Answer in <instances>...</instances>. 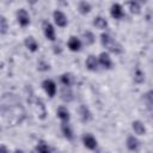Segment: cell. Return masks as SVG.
<instances>
[{
	"label": "cell",
	"mask_w": 153,
	"mask_h": 153,
	"mask_svg": "<svg viewBox=\"0 0 153 153\" xmlns=\"http://www.w3.org/2000/svg\"><path fill=\"white\" fill-rule=\"evenodd\" d=\"M100 43H102V45L108 50V51H110V53H112V54H122L123 53V47H122V44L117 41V39H115L110 33H108V32H103L102 35H100Z\"/></svg>",
	"instance_id": "1"
},
{
	"label": "cell",
	"mask_w": 153,
	"mask_h": 153,
	"mask_svg": "<svg viewBox=\"0 0 153 153\" xmlns=\"http://www.w3.org/2000/svg\"><path fill=\"white\" fill-rule=\"evenodd\" d=\"M42 30H43L44 37L48 41H50V42H55L56 41V31H55L54 25L50 22L43 20V23H42Z\"/></svg>",
	"instance_id": "2"
},
{
	"label": "cell",
	"mask_w": 153,
	"mask_h": 153,
	"mask_svg": "<svg viewBox=\"0 0 153 153\" xmlns=\"http://www.w3.org/2000/svg\"><path fill=\"white\" fill-rule=\"evenodd\" d=\"M41 86H42L43 91L45 92V94L48 97L53 98V97L56 96V93H57V86H56V82L54 80H51V79H44L42 81Z\"/></svg>",
	"instance_id": "3"
},
{
	"label": "cell",
	"mask_w": 153,
	"mask_h": 153,
	"mask_svg": "<svg viewBox=\"0 0 153 153\" xmlns=\"http://www.w3.org/2000/svg\"><path fill=\"white\" fill-rule=\"evenodd\" d=\"M81 141H82V145L90 151H96L98 148V141L91 133H85L81 136Z\"/></svg>",
	"instance_id": "4"
},
{
	"label": "cell",
	"mask_w": 153,
	"mask_h": 153,
	"mask_svg": "<svg viewBox=\"0 0 153 153\" xmlns=\"http://www.w3.org/2000/svg\"><path fill=\"white\" fill-rule=\"evenodd\" d=\"M110 16L116 19V20H122L126 18V12H124V8L121 4L118 2H114L111 6H110Z\"/></svg>",
	"instance_id": "5"
},
{
	"label": "cell",
	"mask_w": 153,
	"mask_h": 153,
	"mask_svg": "<svg viewBox=\"0 0 153 153\" xmlns=\"http://www.w3.org/2000/svg\"><path fill=\"white\" fill-rule=\"evenodd\" d=\"M16 18L22 27H26L30 25V14L25 8H18V11L16 12Z\"/></svg>",
	"instance_id": "6"
},
{
	"label": "cell",
	"mask_w": 153,
	"mask_h": 153,
	"mask_svg": "<svg viewBox=\"0 0 153 153\" xmlns=\"http://www.w3.org/2000/svg\"><path fill=\"white\" fill-rule=\"evenodd\" d=\"M98 62H99V67L104 68V69H111L114 67V62L110 57V54L108 51H102L98 56Z\"/></svg>",
	"instance_id": "7"
},
{
	"label": "cell",
	"mask_w": 153,
	"mask_h": 153,
	"mask_svg": "<svg viewBox=\"0 0 153 153\" xmlns=\"http://www.w3.org/2000/svg\"><path fill=\"white\" fill-rule=\"evenodd\" d=\"M53 19H54L55 25H57L59 27H66L68 25V18H67V16L62 11H60V10H55L53 12Z\"/></svg>",
	"instance_id": "8"
},
{
	"label": "cell",
	"mask_w": 153,
	"mask_h": 153,
	"mask_svg": "<svg viewBox=\"0 0 153 153\" xmlns=\"http://www.w3.org/2000/svg\"><path fill=\"white\" fill-rule=\"evenodd\" d=\"M59 94H60V99L65 103H71L74 100V92H73L72 87L62 86L59 90Z\"/></svg>",
	"instance_id": "9"
},
{
	"label": "cell",
	"mask_w": 153,
	"mask_h": 153,
	"mask_svg": "<svg viewBox=\"0 0 153 153\" xmlns=\"http://www.w3.org/2000/svg\"><path fill=\"white\" fill-rule=\"evenodd\" d=\"M126 146L130 152H137L141 147V142L135 135H128L126 139Z\"/></svg>",
	"instance_id": "10"
},
{
	"label": "cell",
	"mask_w": 153,
	"mask_h": 153,
	"mask_svg": "<svg viewBox=\"0 0 153 153\" xmlns=\"http://www.w3.org/2000/svg\"><path fill=\"white\" fill-rule=\"evenodd\" d=\"M67 47L73 53H76V51H80L81 50V47H82V42L79 37L76 36H71L68 38V42H67Z\"/></svg>",
	"instance_id": "11"
},
{
	"label": "cell",
	"mask_w": 153,
	"mask_h": 153,
	"mask_svg": "<svg viewBox=\"0 0 153 153\" xmlns=\"http://www.w3.org/2000/svg\"><path fill=\"white\" fill-rule=\"evenodd\" d=\"M56 116L61 121V123H69L71 121V112L65 105H61L56 109Z\"/></svg>",
	"instance_id": "12"
},
{
	"label": "cell",
	"mask_w": 153,
	"mask_h": 153,
	"mask_svg": "<svg viewBox=\"0 0 153 153\" xmlns=\"http://www.w3.org/2000/svg\"><path fill=\"white\" fill-rule=\"evenodd\" d=\"M78 114H79L80 120H81L82 122H85V123H86V122H90V121L92 120V112H91V110L88 109V106L85 105V104H81V105L79 106Z\"/></svg>",
	"instance_id": "13"
},
{
	"label": "cell",
	"mask_w": 153,
	"mask_h": 153,
	"mask_svg": "<svg viewBox=\"0 0 153 153\" xmlns=\"http://www.w3.org/2000/svg\"><path fill=\"white\" fill-rule=\"evenodd\" d=\"M60 82L62 86H67V87H72L74 84H75V76L73 73H69V72H66V73H62L60 75Z\"/></svg>",
	"instance_id": "14"
},
{
	"label": "cell",
	"mask_w": 153,
	"mask_h": 153,
	"mask_svg": "<svg viewBox=\"0 0 153 153\" xmlns=\"http://www.w3.org/2000/svg\"><path fill=\"white\" fill-rule=\"evenodd\" d=\"M85 66L88 71L91 72H97L99 68V62H98V57L94 55H88L86 61H85Z\"/></svg>",
	"instance_id": "15"
},
{
	"label": "cell",
	"mask_w": 153,
	"mask_h": 153,
	"mask_svg": "<svg viewBox=\"0 0 153 153\" xmlns=\"http://www.w3.org/2000/svg\"><path fill=\"white\" fill-rule=\"evenodd\" d=\"M24 45H25V48H26L29 51H31V53H36V51L38 50V48H39L38 42H37L36 38L32 37V36L25 37V39H24Z\"/></svg>",
	"instance_id": "16"
},
{
	"label": "cell",
	"mask_w": 153,
	"mask_h": 153,
	"mask_svg": "<svg viewBox=\"0 0 153 153\" xmlns=\"http://www.w3.org/2000/svg\"><path fill=\"white\" fill-rule=\"evenodd\" d=\"M60 129H61V133L63 134L65 139H67L68 141H73L74 133H73V129H72V127H71L69 123H61Z\"/></svg>",
	"instance_id": "17"
},
{
	"label": "cell",
	"mask_w": 153,
	"mask_h": 153,
	"mask_svg": "<svg viewBox=\"0 0 153 153\" xmlns=\"http://www.w3.org/2000/svg\"><path fill=\"white\" fill-rule=\"evenodd\" d=\"M131 129L134 130V133L136 134V135H145L146 134V127H145V124H143V122H141V121H139V120H135V121H133L131 122Z\"/></svg>",
	"instance_id": "18"
},
{
	"label": "cell",
	"mask_w": 153,
	"mask_h": 153,
	"mask_svg": "<svg viewBox=\"0 0 153 153\" xmlns=\"http://www.w3.org/2000/svg\"><path fill=\"white\" fill-rule=\"evenodd\" d=\"M92 24H93V26L97 27L98 30H105V29L108 27V20H106L104 17H102V16H96V17L93 18Z\"/></svg>",
	"instance_id": "19"
},
{
	"label": "cell",
	"mask_w": 153,
	"mask_h": 153,
	"mask_svg": "<svg viewBox=\"0 0 153 153\" xmlns=\"http://www.w3.org/2000/svg\"><path fill=\"white\" fill-rule=\"evenodd\" d=\"M133 81L135 84H137V85L143 84V81H145V73H143V71L140 67H136L134 69V72H133Z\"/></svg>",
	"instance_id": "20"
},
{
	"label": "cell",
	"mask_w": 153,
	"mask_h": 153,
	"mask_svg": "<svg viewBox=\"0 0 153 153\" xmlns=\"http://www.w3.org/2000/svg\"><path fill=\"white\" fill-rule=\"evenodd\" d=\"M35 149L38 152V153H53L51 151V147L44 141V140H38Z\"/></svg>",
	"instance_id": "21"
},
{
	"label": "cell",
	"mask_w": 153,
	"mask_h": 153,
	"mask_svg": "<svg viewBox=\"0 0 153 153\" xmlns=\"http://www.w3.org/2000/svg\"><path fill=\"white\" fill-rule=\"evenodd\" d=\"M91 10H92V6H91V4L88 1H79L78 2V12L80 14L86 16V14H88L91 12Z\"/></svg>",
	"instance_id": "22"
},
{
	"label": "cell",
	"mask_w": 153,
	"mask_h": 153,
	"mask_svg": "<svg viewBox=\"0 0 153 153\" xmlns=\"http://www.w3.org/2000/svg\"><path fill=\"white\" fill-rule=\"evenodd\" d=\"M127 8L133 14H139V13H141V10H142L141 8V4L137 2V1H134V0L127 2Z\"/></svg>",
	"instance_id": "23"
},
{
	"label": "cell",
	"mask_w": 153,
	"mask_h": 153,
	"mask_svg": "<svg viewBox=\"0 0 153 153\" xmlns=\"http://www.w3.org/2000/svg\"><path fill=\"white\" fill-rule=\"evenodd\" d=\"M82 41L86 45H92L94 42H96V36L92 31L90 30H86L82 32Z\"/></svg>",
	"instance_id": "24"
},
{
	"label": "cell",
	"mask_w": 153,
	"mask_h": 153,
	"mask_svg": "<svg viewBox=\"0 0 153 153\" xmlns=\"http://www.w3.org/2000/svg\"><path fill=\"white\" fill-rule=\"evenodd\" d=\"M143 99H145V103H146L147 108L153 110V90H148L143 94Z\"/></svg>",
	"instance_id": "25"
},
{
	"label": "cell",
	"mask_w": 153,
	"mask_h": 153,
	"mask_svg": "<svg viewBox=\"0 0 153 153\" xmlns=\"http://www.w3.org/2000/svg\"><path fill=\"white\" fill-rule=\"evenodd\" d=\"M37 69L41 71V72H47V71L50 69V65H49V62H47L45 60L41 59V60L37 61Z\"/></svg>",
	"instance_id": "26"
},
{
	"label": "cell",
	"mask_w": 153,
	"mask_h": 153,
	"mask_svg": "<svg viewBox=\"0 0 153 153\" xmlns=\"http://www.w3.org/2000/svg\"><path fill=\"white\" fill-rule=\"evenodd\" d=\"M7 30H8L7 19H6L4 16H1V17H0V33H1V35H5V33L7 32Z\"/></svg>",
	"instance_id": "27"
},
{
	"label": "cell",
	"mask_w": 153,
	"mask_h": 153,
	"mask_svg": "<svg viewBox=\"0 0 153 153\" xmlns=\"http://www.w3.org/2000/svg\"><path fill=\"white\" fill-rule=\"evenodd\" d=\"M0 153H10V151H8V148H7L5 145H1V147H0Z\"/></svg>",
	"instance_id": "28"
},
{
	"label": "cell",
	"mask_w": 153,
	"mask_h": 153,
	"mask_svg": "<svg viewBox=\"0 0 153 153\" xmlns=\"http://www.w3.org/2000/svg\"><path fill=\"white\" fill-rule=\"evenodd\" d=\"M53 48H54V53H55V54H57V53L60 54V53H61V49H60V45H54Z\"/></svg>",
	"instance_id": "29"
},
{
	"label": "cell",
	"mask_w": 153,
	"mask_h": 153,
	"mask_svg": "<svg viewBox=\"0 0 153 153\" xmlns=\"http://www.w3.org/2000/svg\"><path fill=\"white\" fill-rule=\"evenodd\" d=\"M14 153H24V152H23L22 149H16V151H14Z\"/></svg>",
	"instance_id": "30"
},
{
	"label": "cell",
	"mask_w": 153,
	"mask_h": 153,
	"mask_svg": "<svg viewBox=\"0 0 153 153\" xmlns=\"http://www.w3.org/2000/svg\"><path fill=\"white\" fill-rule=\"evenodd\" d=\"M31 153H38V152H37V151H36V149H33V151H32V152H31Z\"/></svg>",
	"instance_id": "31"
}]
</instances>
